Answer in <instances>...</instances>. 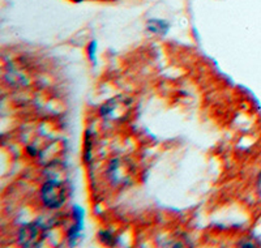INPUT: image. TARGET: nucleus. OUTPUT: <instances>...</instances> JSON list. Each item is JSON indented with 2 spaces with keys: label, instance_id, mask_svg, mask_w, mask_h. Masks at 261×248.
Returning a JSON list of instances; mask_svg holds the SVG:
<instances>
[{
  "label": "nucleus",
  "instance_id": "20e7f679",
  "mask_svg": "<svg viewBox=\"0 0 261 248\" xmlns=\"http://www.w3.org/2000/svg\"><path fill=\"white\" fill-rule=\"evenodd\" d=\"M84 158H85V162H90V160H92V142H90L89 132H86L85 136V152H84Z\"/></svg>",
  "mask_w": 261,
  "mask_h": 248
},
{
  "label": "nucleus",
  "instance_id": "f03ea898",
  "mask_svg": "<svg viewBox=\"0 0 261 248\" xmlns=\"http://www.w3.org/2000/svg\"><path fill=\"white\" fill-rule=\"evenodd\" d=\"M48 228L41 221L24 225L18 230V243L24 247H38L45 240Z\"/></svg>",
  "mask_w": 261,
  "mask_h": 248
},
{
  "label": "nucleus",
  "instance_id": "39448f33",
  "mask_svg": "<svg viewBox=\"0 0 261 248\" xmlns=\"http://www.w3.org/2000/svg\"><path fill=\"white\" fill-rule=\"evenodd\" d=\"M95 50H97V42L92 41L88 46V56H89L90 62L95 63Z\"/></svg>",
  "mask_w": 261,
  "mask_h": 248
},
{
  "label": "nucleus",
  "instance_id": "f257e3e1",
  "mask_svg": "<svg viewBox=\"0 0 261 248\" xmlns=\"http://www.w3.org/2000/svg\"><path fill=\"white\" fill-rule=\"evenodd\" d=\"M41 201L50 210L60 209L67 201V188L59 179H48L42 184Z\"/></svg>",
  "mask_w": 261,
  "mask_h": 248
},
{
  "label": "nucleus",
  "instance_id": "7ed1b4c3",
  "mask_svg": "<svg viewBox=\"0 0 261 248\" xmlns=\"http://www.w3.org/2000/svg\"><path fill=\"white\" fill-rule=\"evenodd\" d=\"M170 29V25L167 21L161 20V18H150L146 22V30L155 36H165Z\"/></svg>",
  "mask_w": 261,
  "mask_h": 248
}]
</instances>
